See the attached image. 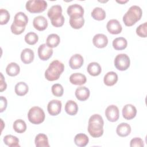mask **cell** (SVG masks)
Returning a JSON list of instances; mask_svg holds the SVG:
<instances>
[{
  "mask_svg": "<svg viewBox=\"0 0 147 147\" xmlns=\"http://www.w3.org/2000/svg\"><path fill=\"white\" fill-rule=\"evenodd\" d=\"M104 121L102 116L98 114L92 115L88 120V131L94 138L101 137L103 134Z\"/></svg>",
  "mask_w": 147,
  "mask_h": 147,
  "instance_id": "obj_1",
  "label": "cell"
},
{
  "mask_svg": "<svg viewBox=\"0 0 147 147\" xmlns=\"http://www.w3.org/2000/svg\"><path fill=\"white\" fill-rule=\"evenodd\" d=\"M64 69V65L61 61H52L45 71V78L49 81L57 80Z\"/></svg>",
  "mask_w": 147,
  "mask_h": 147,
  "instance_id": "obj_2",
  "label": "cell"
},
{
  "mask_svg": "<svg viewBox=\"0 0 147 147\" xmlns=\"http://www.w3.org/2000/svg\"><path fill=\"white\" fill-rule=\"evenodd\" d=\"M142 14V11L141 7L137 5H133L123 16V21L126 26H131L141 19Z\"/></svg>",
  "mask_w": 147,
  "mask_h": 147,
  "instance_id": "obj_3",
  "label": "cell"
},
{
  "mask_svg": "<svg viewBox=\"0 0 147 147\" xmlns=\"http://www.w3.org/2000/svg\"><path fill=\"white\" fill-rule=\"evenodd\" d=\"M28 118L30 122L38 125L44 122L45 115L44 110L38 106H34L30 109L28 113Z\"/></svg>",
  "mask_w": 147,
  "mask_h": 147,
  "instance_id": "obj_4",
  "label": "cell"
},
{
  "mask_svg": "<svg viewBox=\"0 0 147 147\" xmlns=\"http://www.w3.org/2000/svg\"><path fill=\"white\" fill-rule=\"evenodd\" d=\"M47 2L44 0H30L25 5L26 10L32 13H41L47 9Z\"/></svg>",
  "mask_w": 147,
  "mask_h": 147,
  "instance_id": "obj_5",
  "label": "cell"
},
{
  "mask_svg": "<svg viewBox=\"0 0 147 147\" xmlns=\"http://www.w3.org/2000/svg\"><path fill=\"white\" fill-rule=\"evenodd\" d=\"M114 65L119 71H125L130 66V60L129 57L125 53H121L117 55L114 59Z\"/></svg>",
  "mask_w": 147,
  "mask_h": 147,
  "instance_id": "obj_6",
  "label": "cell"
},
{
  "mask_svg": "<svg viewBox=\"0 0 147 147\" xmlns=\"http://www.w3.org/2000/svg\"><path fill=\"white\" fill-rule=\"evenodd\" d=\"M105 115L108 121L112 122L117 121L119 117V111L118 107L114 105L109 106L106 109Z\"/></svg>",
  "mask_w": 147,
  "mask_h": 147,
  "instance_id": "obj_7",
  "label": "cell"
},
{
  "mask_svg": "<svg viewBox=\"0 0 147 147\" xmlns=\"http://www.w3.org/2000/svg\"><path fill=\"white\" fill-rule=\"evenodd\" d=\"M62 104L60 100L53 99L49 102L47 106L48 113L52 116H55L60 114L61 110Z\"/></svg>",
  "mask_w": 147,
  "mask_h": 147,
  "instance_id": "obj_8",
  "label": "cell"
},
{
  "mask_svg": "<svg viewBox=\"0 0 147 147\" xmlns=\"http://www.w3.org/2000/svg\"><path fill=\"white\" fill-rule=\"evenodd\" d=\"M53 54V49L52 48L49 47L46 44L40 45L38 48V55L39 58L45 61L48 60Z\"/></svg>",
  "mask_w": 147,
  "mask_h": 147,
  "instance_id": "obj_9",
  "label": "cell"
},
{
  "mask_svg": "<svg viewBox=\"0 0 147 147\" xmlns=\"http://www.w3.org/2000/svg\"><path fill=\"white\" fill-rule=\"evenodd\" d=\"M106 28L108 32L113 34H119L122 30V27L120 22L115 19L109 20L107 23Z\"/></svg>",
  "mask_w": 147,
  "mask_h": 147,
  "instance_id": "obj_10",
  "label": "cell"
},
{
  "mask_svg": "<svg viewBox=\"0 0 147 147\" xmlns=\"http://www.w3.org/2000/svg\"><path fill=\"white\" fill-rule=\"evenodd\" d=\"M137 114V109L134 106L131 104L125 105L122 109L123 117L127 119L130 120L134 118Z\"/></svg>",
  "mask_w": 147,
  "mask_h": 147,
  "instance_id": "obj_11",
  "label": "cell"
},
{
  "mask_svg": "<svg viewBox=\"0 0 147 147\" xmlns=\"http://www.w3.org/2000/svg\"><path fill=\"white\" fill-rule=\"evenodd\" d=\"M33 25L34 28L38 31H42L46 29L48 26V21L42 16H38L33 19Z\"/></svg>",
  "mask_w": 147,
  "mask_h": 147,
  "instance_id": "obj_12",
  "label": "cell"
},
{
  "mask_svg": "<svg viewBox=\"0 0 147 147\" xmlns=\"http://www.w3.org/2000/svg\"><path fill=\"white\" fill-rule=\"evenodd\" d=\"M28 22V16L24 12L20 11L16 14L13 24H14L15 25L18 27L25 28Z\"/></svg>",
  "mask_w": 147,
  "mask_h": 147,
  "instance_id": "obj_13",
  "label": "cell"
},
{
  "mask_svg": "<svg viewBox=\"0 0 147 147\" xmlns=\"http://www.w3.org/2000/svg\"><path fill=\"white\" fill-rule=\"evenodd\" d=\"M92 43L96 47L103 48L107 46L108 44V38L106 35L98 33L94 36L92 38Z\"/></svg>",
  "mask_w": 147,
  "mask_h": 147,
  "instance_id": "obj_14",
  "label": "cell"
},
{
  "mask_svg": "<svg viewBox=\"0 0 147 147\" xmlns=\"http://www.w3.org/2000/svg\"><path fill=\"white\" fill-rule=\"evenodd\" d=\"M67 14L69 17L72 16H83L84 9L83 7L77 3L69 5L67 7Z\"/></svg>",
  "mask_w": 147,
  "mask_h": 147,
  "instance_id": "obj_15",
  "label": "cell"
},
{
  "mask_svg": "<svg viewBox=\"0 0 147 147\" xmlns=\"http://www.w3.org/2000/svg\"><path fill=\"white\" fill-rule=\"evenodd\" d=\"M83 62L84 60L83 56L80 54L76 53L71 57L69 60V65L72 69H76L82 66Z\"/></svg>",
  "mask_w": 147,
  "mask_h": 147,
  "instance_id": "obj_16",
  "label": "cell"
},
{
  "mask_svg": "<svg viewBox=\"0 0 147 147\" xmlns=\"http://www.w3.org/2000/svg\"><path fill=\"white\" fill-rule=\"evenodd\" d=\"M90 94L89 89L85 86H80L78 87L75 90L76 98L80 101H84L87 100Z\"/></svg>",
  "mask_w": 147,
  "mask_h": 147,
  "instance_id": "obj_17",
  "label": "cell"
},
{
  "mask_svg": "<svg viewBox=\"0 0 147 147\" xmlns=\"http://www.w3.org/2000/svg\"><path fill=\"white\" fill-rule=\"evenodd\" d=\"M47 14L51 20L58 18L62 16V7L59 5H53L48 10Z\"/></svg>",
  "mask_w": 147,
  "mask_h": 147,
  "instance_id": "obj_18",
  "label": "cell"
},
{
  "mask_svg": "<svg viewBox=\"0 0 147 147\" xmlns=\"http://www.w3.org/2000/svg\"><path fill=\"white\" fill-rule=\"evenodd\" d=\"M34 57L33 51L30 48H25L23 49L21 53V61L25 64H29L32 63Z\"/></svg>",
  "mask_w": 147,
  "mask_h": 147,
  "instance_id": "obj_19",
  "label": "cell"
},
{
  "mask_svg": "<svg viewBox=\"0 0 147 147\" xmlns=\"http://www.w3.org/2000/svg\"><path fill=\"white\" fill-rule=\"evenodd\" d=\"M87 81L86 76L81 73H74L70 75L69 82L75 85H83Z\"/></svg>",
  "mask_w": 147,
  "mask_h": 147,
  "instance_id": "obj_20",
  "label": "cell"
},
{
  "mask_svg": "<svg viewBox=\"0 0 147 147\" xmlns=\"http://www.w3.org/2000/svg\"><path fill=\"white\" fill-rule=\"evenodd\" d=\"M116 132L117 134L120 137H126L129 135L131 132V127L127 123H121L117 126L116 129Z\"/></svg>",
  "mask_w": 147,
  "mask_h": 147,
  "instance_id": "obj_21",
  "label": "cell"
},
{
  "mask_svg": "<svg viewBox=\"0 0 147 147\" xmlns=\"http://www.w3.org/2000/svg\"><path fill=\"white\" fill-rule=\"evenodd\" d=\"M118 81V75L113 71L108 72L104 76V83L107 86H112L114 85Z\"/></svg>",
  "mask_w": 147,
  "mask_h": 147,
  "instance_id": "obj_22",
  "label": "cell"
},
{
  "mask_svg": "<svg viewBox=\"0 0 147 147\" xmlns=\"http://www.w3.org/2000/svg\"><path fill=\"white\" fill-rule=\"evenodd\" d=\"M84 24L83 16H72L69 17V24L71 26L75 29L81 28Z\"/></svg>",
  "mask_w": 147,
  "mask_h": 147,
  "instance_id": "obj_23",
  "label": "cell"
},
{
  "mask_svg": "<svg viewBox=\"0 0 147 147\" xmlns=\"http://www.w3.org/2000/svg\"><path fill=\"white\" fill-rule=\"evenodd\" d=\"M35 145L37 147H49L48 137L43 133L38 134L34 140Z\"/></svg>",
  "mask_w": 147,
  "mask_h": 147,
  "instance_id": "obj_24",
  "label": "cell"
},
{
  "mask_svg": "<svg viewBox=\"0 0 147 147\" xmlns=\"http://www.w3.org/2000/svg\"><path fill=\"white\" fill-rule=\"evenodd\" d=\"M87 70L90 75L96 76L101 73L102 68L99 63L96 62H91L88 65Z\"/></svg>",
  "mask_w": 147,
  "mask_h": 147,
  "instance_id": "obj_25",
  "label": "cell"
},
{
  "mask_svg": "<svg viewBox=\"0 0 147 147\" xmlns=\"http://www.w3.org/2000/svg\"><path fill=\"white\" fill-rule=\"evenodd\" d=\"M65 111L68 115H74L78 113V106L75 101L69 100L65 103Z\"/></svg>",
  "mask_w": 147,
  "mask_h": 147,
  "instance_id": "obj_26",
  "label": "cell"
},
{
  "mask_svg": "<svg viewBox=\"0 0 147 147\" xmlns=\"http://www.w3.org/2000/svg\"><path fill=\"white\" fill-rule=\"evenodd\" d=\"M89 141L88 136L84 133H79L75 136L74 142L75 144L80 147L86 146Z\"/></svg>",
  "mask_w": 147,
  "mask_h": 147,
  "instance_id": "obj_27",
  "label": "cell"
},
{
  "mask_svg": "<svg viewBox=\"0 0 147 147\" xmlns=\"http://www.w3.org/2000/svg\"><path fill=\"white\" fill-rule=\"evenodd\" d=\"M60 38L59 35L55 33H52L48 36L46 40V44L50 48H55L60 43Z\"/></svg>",
  "mask_w": 147,
  "mask_h": 147,
  "instance_id": "obj_28",
  "label": "cell"
},
{
  "mask_svg": "<svg viewBox=\"0 0 147 147\" xmlns=\"http://www.w3.org/2000/svg\"><path fill=\"white\" fill-rule=\"evenodd\" d=\"M29 87L27 84L24 82L17 83L14 87V91L18 96H24L28 93Z\"/></svg>",
  "mask_w": 147,
  "mask_h": 147,
  "instance_id": "obj_29",
  "label": "cell"
},
{
  "mask_svg": "<svg viewBox=\"0 0 147 147\" xmlns=\"http://www.w3.org/2000/svg\"><path fill=\"white\" fill-rule=\"evenodd\" d=\"M127 42L126 38L122 37H117L113 41V47L115 50H123L127 47Z\"/></svg>",
  "mask_w": 147,
  "mask_h": 147,
  "instance_id": "obj_30",
  "label": "cell"
},
{
  "mask_svg": "<svg viewBox=\"0 0 147 147\" xmlns=\"http://www.w3.org/2000/svg\"><path fill=\"white\" fill-rule=\"evenodd\" d=\"M20 71V67L16 63L11 62L9 63L6 68V74L10 76H17Z\"/></svg>",
  "mask_w": 147,
  "mask_h": 147,
  "instance_id": "obj_31",
  "label": "cell"
},
{
  "mask_svg": "<svg viewBox=\"0 0 147 147\" xmlns=\"http://www.w3.org/2000/svg\"><path fill=\"white\" fill-rule=\"evenodd\" d=\"M3 141L4 143L9 146V147H18L20 146L19 145V139L13 135H6L3 137Z\"/></svg>",
  "mask_w": 147,
  "mask_h": 147,
  "instance_id": "obj_32",
  "label": "cell"
},
{
  "mask_svg": "<svg viewBox=\"0 0 147 147\" xmlns=\"http://www.w3.org/2000/svg\"><path fill=\"white\" fill-rule=\"evenodd\" d=\"M91 16L94 20L98 21L103 20L106 18V12L102 8L96 7L92 10Z\"/></svg>",
  "mask_w": 147,
  "mask_h": 147,
  "instance_id": "obj_33",
  "label": "cell"
},
{
  "mask_svg": "<svg viewBox=\"0 0 147 147\" xmlns=\"http://www.w3.org/2000/svg\"><path fill=\"white\" fill-rule=\"evenodd\" d=\"M13 127L16 132L18 133H22L26 130V124L24 120L18 119L14 122Z\"/></svg>",
  "mask_w": 147,
  "mask_h": 147,
  "instance_id": "obj_34",
  "label": "cell"
},
{
  "mask_svg": "<svg viewBox=\"0 0 147 147\" xmlns=\"http://www.w3.org/2000/svg\"><path fill=\"white\" fill-rule=\"evenodd\" d=\"M38 40V35L33 32L28 33L25 36V41L29 45H34Z\"/></svg>",
  "mask_w": 147,
  "mask_h": 147,
  "instance_id": "obj_35",
  "label": "cell"
},
{
  "mask_svg": "<svg viewBox=\"0 0 147 147\" xmlns=\"http://www.w3.org/2000/svg\"><path fill=\"white\" fill-rule=\"evenodd\" d=\"M51 91L53 95L57 97H60L63 95L64 88L60 84L56 83L52 86Z\"/></svg>",
  "mask_w": 147,
  "mask_h": 147,
  "instance_id": "obj_36",
  "label": "cell"
},
{
  "mask_svg": "<svg viewBox=\"0 0 147 147\" xmlns=\"http://www.w3.org/2000/svg\"><path fill=\"white\" fill-rule=\"evenodd\" d=\"M137 34L141 37L145 38L147 36V22H144L140 25L136 29Z\"/></svg>",
  "mask_w": 147,
  "mask_h": 147,
  "instance_id": "obj_37",
  "label": "cell"
},
{
  "mask_svg": "<svg viewBox=\"0 0 147 147\" xmlns=\"http://www.w3.org/2000/svg\"><path fill=\"white\" fill-rule=\"evenodd\" d=\"M10 20V14L9 11L4 9L0 10V24L1 25L6 24Z\"/></svg>",
  "mask_w": 147,
  "mask_h": 147,
  "instance_id": "obj_38",
  "label": "cell"
},
{
  "mask_svg": "<svg viewBox=\"0 0 147 147\" xmlns=\"http://www.w3.org/2000/svg\"><path fill=\"white\" fill-rule=\"evenodd\" d=\"M130 146L131 147H143L144 146V143L141 138L135 137L131 140Z\"/></svg>",
  "mask_w": 147,
  "mask_h": 147,
  "instance_id": "obj_39",
  "label": "cell"
},
{
  "mask_svg": "<svg viewBox=\"0 0 147 147\" xmlns=\"http://www.w3.org/2000/svg\"><path fill=\"white\" fill-rule=\"evenodd\" d=\"M64 17L62 15L61 17H60L58 18L55 19L51 20V24L53 26L55 27H60L62 26L64 23Z\"/></svg>",
  "mask_w": 147,
  "mask_h": 147,
  "instance_id": "obj_40",
  "label": "cell"
},
{
  "mask_svg": "<svg viewBox=\"0 0 147 147\" xmlns=\"http://www.w3.org/2000/svg\"><path fill=\"white\" fill-rule=\"evenodd\" d=\"M10 29L11 32L16 35H18L21 34L22 33L24 32V31L25 29V28H21V27H18L16 25H15L14 24L12 23L11 26H10Z\"/></svg>",
  "mask_w": 147,
  "mask_h": 147,
  "instance_id": "obj_41",
  "label": "cell"
},
{
  "mask_svg": "<svg viewBox=\"0 0 147 147\" xmlns=\"http://www.w3.org/2000/svg\"><path fill=\"white\" fill-rule=\"evenodd\" d=\"M7 99L5 97L1 96V107H0V112L2 113L4 110H6L7 107Z\"/></svg>",
  "mask_w": 147,
  "mask_h": 147,
  "instance_id": "obj_42",
  "label": "cell"
},
{
  "mask_svg": "<svg viewBox=\"0 0 147 147\" xmlns=\"http://www.w3.org/2000/svg\"><path fill=\"white\" fill-rule=\"evenodd\" d=\"M1 84H0V91L2 92L3 91L5 90L7 87V84L5 81L3 76L1 72Z\"/></svg>",
  "mask_w": 147,
  "mask_h": 147,
  "instance_id": "obj_43",
  "label": "cell"
},
{
  "mask_svg": "<svg viewBox=\"0 0 147 147\" xmlns=\"http://www.w3.org/2000/svg\"><path fill=\"white\" fill-rule=\"evenodd\" d=\"M116 2H118V3H126L127 2H128V1L127 0H126V1H118V0H117Z\"/></svg>",
  "mask_w": 147,
  "mask_h": 147,
  "instance_id": "obj_44",
  "label": "cell"
}]
</instances>
